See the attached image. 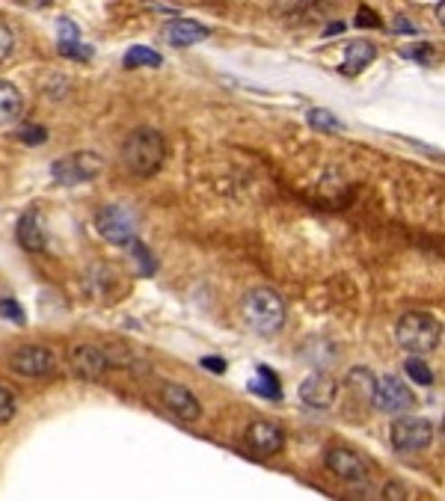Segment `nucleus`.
I'll use <instances>...</instances> for the list:
<instances>
[{"instance_id":"29","label":"nucleus","mask_w":445,"mask_h":501,"mask_svg":"<svg viewBox=\"0 0 445 501\" xmlns=\"http://www.w3.org/2000/svg\"><path fill=\"white\" fill-rule=\"evenodd\" d=\"M356 24L360 27H380V18L374 13H369V9H360V13H356Z\"/></svg>"},{"instance_id":"22","label":"nucleus","mask_w":445,"mask_h":501,"mask_svg":"<svg viewBox=\"0 0 445 501\" xmlns=\"http://www.w3.org/2000/svg\"><path fill=\"white\" fill-rule=\"evenodd\" d=\"M59 54L68 59H89L93 57V48L81 45V39H68V42H59Z\"/></svg>"},{"instance_id":"15","label":"nucleus","mask_w":445,"mask_h":501,"mask_svg":"<svg viewBox=\"0 0 445 501\" xmlns=\"http://www.w3.org/2000/svg\"><path fill=\"white\" fill-rule=\"evenodd\" d=\"M166 39L175 48H191L208 39V27H202L200 22H191V18H175V22L166 24Z\"/></svg>"},{"instance_id":"21","label":"nucleus","mask_w":445,"mask_h":501,"mask_svg":"<svg viewBox=\"0 0 445 501\" xmlns=\"http://www.w3.org/2000/svg\"><path fill=\"white\" fill-rule=\"evenodd\" d=\"M128 246H131V253L137 255V264H140V273L143 276H148V273H155V255L152 253H148V249L140 244V240H137V237H131V240H128Z\"/></svg>"},{"instance_id":"19","label":"nucleus","mask_w":445,"mask_h":501,"mask_svg":"<svg viewBox=\"0 0 445 501\" xmlns=\"http://www.w3.org/2000/svg\"><path fill=\"white\" fill-rule=\"evenodd\" d=\"M259 374L262 380H253L250 389L253 392H259V395H267V398H282V389H280V380H276L273 371H267V368H259Z\"/></svg>"},{"instance_id":"27","label":"nucleus","mask_w":445,"mask_h":501,"mask_svg":"<svg viewBox=\"0 0 445 501\" xmlns=\"http://www.w3.org/2000/svg\"><path fill=\"white\" fill-rule=\"evenodd\" d=\"M309 119H312V125H324V128H333V131H335V128H342L339 122H333V113H326V110H312V113H309Z\"/></svg>"},{"instance_id":"3","label":"nucleus","mask_w":445,"mask_h":501,"mask_svg":"<svg viewBox=\"0 0 445 501\" xmlns=\"http://www.w3.org/2000/svg\"><path fill=\"white\" fill-rule=\"evenodd\" d=\"M395 338L413 356H428L442 342V324L428 312H407L395 324Z\"/></svg>"},{"instance_id":"33","label":"nucleus","mask_w":445,"mask_h":501,"mask_svg":"<svg viewBox=\"0 0 445 501\" xmlns=\"http://www.w3.org/2000/svg\"><path fill=\"white\" fill-rule=\"evenodd\" d=\"M24 4H27V6H48L51 0H24Z\"/></svg>"},{"instance_id":"28","label":"nucleus","mask_w":445,"mask_h":501,"mask_svg":"<svg viewBox=\"0 0 445 501\" xmlns=\"http://www.w3.org/2000/svg\"><path fill=\"white\" fill-rule=\"evenodd\" d=\"M68 39H81V33H77V24L75 22L63 18V22H59V42H68Z\"/></svg>"},{"instance_id":"31","label":"nucleus","mask_w":445,"mask_h":501,"mask_svg":"<svg viewBox=\"0 0 445 501\" xmlns=\"http://www.w3.org/2000/svg\"><path fill=\"white\" fill-rule=\"evenodd\" d=\"M395 30H398V33H415V27L407 22V18H404V15H398V18H395Z\"/></svg>"},{"instance_id":"23","label":"nucleus","mask_w":445,"mask_h":501,"mask_svg":"<svg viewBox=\"0 0 445 501\" xmlns=\"http://www.w3.org/2000/svg\"><path fill=\"white\" fill-rule=\"evenodd\" d=\"M15 418V398L9 389L0 386V425H9Z\"/></svg>"},{"instance_id":"9","label":"nucleus","mask_w":445,"mask_h":501,"mask_svg":"<svg viewBox=\"0 0 445 501\" xmlns=\"http://www.w3.org/2000/svg\"><path fill=\"white\" fill-rule=\"evenodd\" d=\"M9 365H13L15 374L36 380V377L51 374V371L57 368V356H54V350H48L42 344H24V347H18L13 353Z\"/></svg>"},{"instance_id":"13","label":"nucleus","mask_w":445,"mask_h":501,"mask_svg":"<svg viewBox=\"0 0 445 501\" xmlns=\"http://www.w3.org/2000/svg\"><path fill=\"white\" fill-rule=\"evenodd\" d=\"M161 404L170 409L178 422H196L202 416V404L187 386L178 383H164L161 386Z\"/></svg>"},{"instance_id":"6","label":"nucleus","mask_w":445,"mask_h":501,"mask_svg":"<svg viewBox=\"0 0 445 501\" xmlns=\"http://www.w3.org/2000/svg\"><path fill=\"white\" fill-rule=\"evenodd\" d=\"M95 228L107 244L113 246H128V240L137 237V219L131 211L119 205H107L95 214Z\"/></svg>"},{"instance_id":"24","label":"nucleus","mask_w":445,"mask_h":501,"mask_svg":"<svg viewBox=\"0 0 445 501\" xmlns=\"http://www.w3.org/2000/svg\"><path fill=\"white\" fill-rule=\"evenodd\" d=\"M13 51H15V36H13V30L0 22V63H6V59L13 57Z\"/></svg>"},{"instance_id":"25","label":"nucleus","mask_w":445,"mask_h":501,"mask_svg":"<svg viewBox=\"0 0 445 501\" xmlns=\"http://www.w3.org/2000/svg\"><path fill=\"white\" fill-rule=\"evenodd\" d=\"M18 137H22V143H27V146H42L48 139V131L45 128H24Z\"/></svg>"},{"instance_id":"1","label":"nucleus","mask_w":445,"mask_h":501,"mask_svg":"<svg viewBox=\"0 0 445 501\" xmlns=\"http://www.w3.org/2000/svg\"><path fill=\"white\" fill-rule=\"evenodd\" d=\"M164 157H166V139L155 128H137V131L128 134L122 146L125 169L140 178H152L164 166Z\"/></svg>"},{"instance_id":"14","label":"nucleus","mask_w":445,"mask_h":501,"mask_svg":"<svg viewBox=\"0 0 445 501\" xmlns=\"http://www.w3.org/2000/svg\"><path fill=\"white\" fill-rule=\"evenodd\" d=\"M15 237L18 244H22L27 253H45L48 246V232H45V217L42 211H24L22 219H18V228H15Z\"/></svg>"},{"instance_id":"4","label":"nucleus","mask_w":445,"mask_h":501,"mask_svg":"<svg viewBox=\"0 0 445 501\" xmlns=\"http://www.w3.org/2000/svg\"><path fill=\"white\" fill-rule=\"evenodd\" d=\"M104 173V160L95 152H72L66 157H59L51 166V178L63 187H77L95 182L98 175Z\"/></svg>"},{"instance_id":"32","label":"nucleus","mask_w":445,"mask_h":501,"mask_svg":"<svg viewBox=\"0 0 445 501\" xmlns=\"http://www.w3.org/2000/svg\"><path fill=\"white\" fill-rule=\"evenodd\" d=\"M383 496H407V493H404V489H401L398 484H389V487L383 489Z\"/></svg>"},{"instance_id":"12","label":"nucleus","mask_w":445,"mask_h":501,"mask_svg":"<svg viewBox=\"0 0 445 501\" xmlns=\"http://www.w3.org/2000/svg\"><path fill=\"white\" fill-rule=\"evenodd\" d=\"M326 469L339 480H344V484H362V480H369V463L351 448L326 451Z\"/></svg>"},{"instance_id":"7","label":"nucleus","mask_w":445,"mask_h":501,"mask_svg":"<svg viewBox=\"0 0 445 501\" xmlns=\"http://www.w3.org/2000/svg\"><path fill=\"white\" fill-rule=\"evenodd\" d=\"M371 400L378 404V409L392 413V416H401V413H407V409L415 407V395L410 392V386L395 374H386L380 380H374Z\"/></svg>"},{"instance_id":"18","label":"nucleus","mask_w":445,"mask_h":501,"mask_svg":"<svg viewBox=\"0 0 445 501\" xmlns=\"http://www.w3.org/2000/svg\"><path fill=\"white\" fill-rule=\"evenodd\" d=\"M125 68H157L164 63L161 54L152 51V48H146V45H134L131 51L125 54Z\"/></svg>"},{"instance_id":"10","label":"nucleus","mask_w":445,"mask_h":501,"mask_svg":"<svg viewBox=\"0 0 445 501\" xmlns=\"http://www.w3.org/2000/svg\"><path fill=\"white\" fill-rule=\"evenodd\" d=\"M244 443H246V448H250V454H255V457H273V454H280V451H282L285 434H282L280 425L259 418V422L246 425Z\"/></svg>"},{"instance_id":"20","label":"nucleus","mask_w":445,"mask_h":501,"mask_svg":"<svg viewBox=\"0 0 445 501\" xmlns=\"http://www.w3.org/2000/svg\"><path fill=\"white\" fill-rule=\"evenodd\" d=\"M404 371H407V374H410L419 386H433V371H431L428 365H424L419 356H410L407 362H404Z\"/></svg>"},{"instance_id":"2","label":"nucleus","mask_w":445,"mask_h":501,"mask_svg":"<svg viewBox=\"0 0 445 501\" xmlns=\"http://www.w3.org/2000/svg\"><path fill=\"white\" fill-rule=\"evenodd\" d=\"M244 324L259 335H276L285 327V303L273 288H253L241 303Z\"/></svg>"},{"instance_id":"16","label":"nucleus","mask_w":445,"mask_h":501,"mask_svg":"<svg viewBox=\"0 0 445 501\" xmlns=\"http://www.w3.org/2000/svg\"><path fill=\"white\" fill-rule=\"evenodd\" d=\"M374 57H378V48H374L371 42H365V39H353V42L344 45V66H342V75H360Z\"/></svg>"},{"instance_id":"11","label":"nucleus","mask_w":445,"mask_h":501,"mask_svg":"<svg viewBox=\"0 0 445 501\" xmlns=\"http://www.w3.org/2000/svg\"><path fill=\"white\" fill-rule=\"evenodd\" d=\"M297 395H300L303 407L315 409V413H326V409H333L335 398H339V383L330 374H309L300 383Z\"/></svg>"},{"instance_id":"26","label":"nucleus","mask_w":445,"mask_h":501,"mask_svg":"<svg viewBox=\"0 0 445 501\" xmlns=\"http://www.w3.org/2000/svg\"><path fill=\"white\" fill-rule=\"evenodd\" d=\"M0 318H13L15 324H24L22 309H18V303H13V300H0Z\"/></svg>"},{"instance_id":"8","label":"nucleus","mask_w":445,"mask_h":501,"mask_svg":"<svg viewBox=\"0 0 445 501\" xmlns=\"http://www.w3.org/2000/svg\"><path fill=\"white\" fill-rule=\"evenodd\" d=\"M107 365H111V359L95 344H77L68 353V371H72L75 380H84V383H95L98 377H104Z\"/></svg>"},{"instance_id":"5","label":"nucleus","mask_w":445,"mask_h":501,"mask_svg":"<svg viewBox=\"0 0 445 501\" xmlns=\"http://www.w3.org/2000/svg\"><path fill=\"white\" fill-rule=\"evenodd\" d=\"M389 439H392V448L398 451V454H415V451H424L431 448L433 443V425L428 418H398V422H392L389 427Z\"/></svg>"},{"instance_id":"30","label":"nucleus","mask_w":445,"mask_h":501,"mask_svg":"<svg viewBox=\"0 0 445 501\" xmlns=\"http://www.w3.org/2000/svg\"><path fill=\"white\" fill-rule=\"evenodd\" d=\"M202 365H205L208 371H217V374H220V371H226V362H223V359H214V356H205V359H202Z\"/></svg>"},{"instance_id":"17","label":"nucleus","mask_w":445,"mask_h":501,"mask_svg":"<svg viewBox=\"0 0 445 501\" xmlns=\"http://www.w3.org/2000/svg\"><path fill=\"white\" fill-rule=\"evenodd\" d=\"M22 110H24V98L18 93V86L9 84V80H0V125L18 122Z\"/></svg>"}]
</instances>
